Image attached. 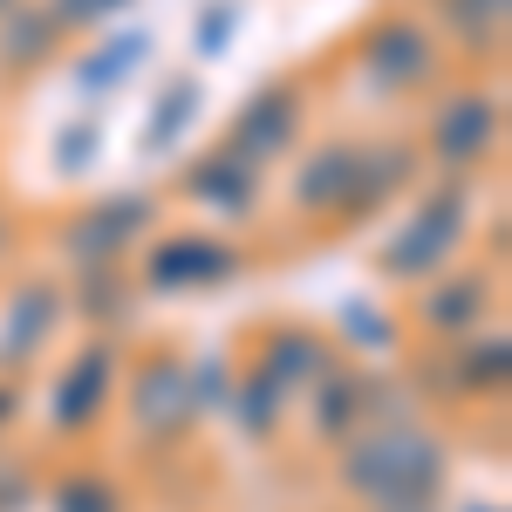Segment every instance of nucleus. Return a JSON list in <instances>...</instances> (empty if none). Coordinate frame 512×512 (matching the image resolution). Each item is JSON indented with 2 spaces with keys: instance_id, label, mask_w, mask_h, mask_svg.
<instances>
[{
  "instance_id": "1",
  "label": "nucleus",
  "mask_w": 512,
  "mask_h": 512,
  "mask_svg": "<svg viewBox=\"0 0 512 512\" xmlns=\"http://www.w3.org/2000/svg\"><path fill=\"white\" fill-rule=\"evenodd\" d=\"M335 492L355 512H444L451 499V437L431 417L362 424L335 451Z\"/></svg>"
},
{
  "instance_id": "2",
  "label": "nucleus",
  "mask_w": 512,
  "mask_h": 512,
  "mask_svg": "<svg viewBox=\"0 0 512 512\" xmlns=\"http://www.w3.org/2000/svg\"><path fill=\"white\" fill-rule=\"evenodd\" d=\"M478 212H485V178H444V171H431L417 192L396 205L390 233L369 246V274L383 287H396V294L424 287L431 274L458 267L472 253Z\"/></svg>"
},
{
  "instance_id": "3",
  "label": "nucleus",
  "mask_w": 512,
  "mask_h": 512,
  "mask_svg": "<svg viewBox=\"0 0 512 512\" xmlns=\"http://www.w3.org/2000/svg\"><path fill=\"white\" fill-rule=\"evenodd\" d=\"M335 62L349 69V82L369 96V103H424V96H437L444 82L458 76L451 55L437 48L431 21H424L410 0L369 7V14L349 28V41H342Z\"/></svg>"
},
{
  "instance_id": "4",
  "label": "nucleus",
  "mask_w": 512,
  "mask_h": 512,
  "mask_svg": "<svg viewBox=\"0 0 512 512\" xmlns=\"http://www.w3.org/2000/svg\"><path fill=\"white\" fill-rule=\"evenodd\" d=\"M506 82L499 76H451L437 96H424V117H417V151H424V171H444V178H485L506 158Z\"/></svg>"
},
{
  "instance_id": "5",
  "label": "nucleus",
  "mask_w": 512,
  "mask_h": 512,
  "mask_svg": "<svg viewBox=\"0 0 512 512\" xmlns=\"http://www.w3.org/2000/svg\"><path fill=\"white\" fill-rule=\"evenodd\" d=\"M246 274H253V246L219 226H158L130 260L137 301H198Z\"/></svg>"
},
{
  "instance_id": "6",
  "label": "nucleus",
  "mask_w": 512,
  "mask_h": 512,
  "mask_svg": "<svg viewBox=\"0 0 512 512\" xmlns=\"http://www.w3.org/2000/svg\"><path fill=\"white\" fill-rule=\"evenodd\" d=\"M123 335H82L62 349L55 376H48V403H41V424L48 444L62 451H89L96 437L117 424V396H123Z\"/></svg>"
},
{
  "instance_id": "7",
  "label": "nucleus",
  "mask_w": 512,
  "mask_h": 512,
  "mask_svg": "<svg viewBox=\"0 0 512 512\" xmlns=\"http://www.w3.org/2000/svg\"><path fill=\"white\" fill-rule=\"evenodd\" d=\"M117 417L130 424L137 451H178L185 437H198L192 417V349L185 342H144V349L123 355V396Z\"/></svg>"
},
{
  "instance_id": "8",
  "label": "nucleus",
  "mask_w": 512,
  "mask_h": 512,
  "mask_svg": "<svg viewBox=\"0 0 512 512\" xmlns=\"http://www.w3.org/2000/svg\"><path fill=\"white\" fill-rule=\"evenodd\" d=\"M171 198L151 185H123V192H89L55 219V260L76 267H130L137 246L164 226Z\"/></svg>"
},
{
  "instance_id": "9",
  "label": "nucleus",
  "mask_w": 512,
  "mask_h": 512,
  "mask_svg": "<svg viewBox=\"0 0 512 512\" xmlns=\"http://www.w3.org/2000/svg\"><path fill=\"white\" fill-rule=\"evenodd\" d=\"M315 103H321L315 69H280V76H267L260 89L239 96V110L226 117L219 144L233 158L260 164V171H280V164L315 137Z\"/></svg>"
},
{
  "instance_id": "10",
  "label": "nucleus",
  "mask_w": 512,
  "mask_h": 512,
  "mask_svg": "<svg viewBox=\"0 0 512 512\" xmlns=\"http://www.w3.org/2000/svg\"><path fill=\"white\" fill-rule=\"evenodd\" d=\"M499 294H506V267L458 260V267L431 274L424 287H410L396 315H403V335H410V342L451 349V342H465V335H478V328L499 321Z\"/></svg>"
},
{
  "instance_id": "11",
  "label": "nucleus",
  "mask_w": 512,
  "mask_h": 512,
  "mask_svg": "<svg viewBox=\"0 0 512 512\" xmlns=\"http://www.w3.org/2000/svg\"><path fill=\"white\" fill-rule=\"evenodd\" d=\"M362 144H369V130H355V123H335V130H315L294 158H287V219L301 226V233H335L342 226V205L355 192V164H362Z\"/></svg>"
},
{
  "instance_id": "12",
  "label": "nucleus",
  "mask_w": 512,
  "mask_h": 512,
  "mask_svg": "<svg viewBox=\"0 0 512 512\" xmlns=\"http://www.w3.org/2000/svg\"><path fill=\"white\" fill-rule=\"evenodd\" d=\"M69 287L62 274H14L0 287V376L28 383L69 342Z\"/></svg>"
},
{
  "instance_id": "13",
  "label": "nucleus",
  "mask_w": 512,
  "mask_h": 512,
  "mask_svg": "<svg viewBox=\"0 0 512 512\" xmlns=\"http://www.w3.org/2000/svg\"><path fill=\"white\" fill-rule=\"evenodd\" d=\"M417 403H451V410H478V403H506L512 396V335L506 321L478 328L451 349H431L410 376Z\"/></svg>"
},
{
  "instance_id": "14",
  "label": "nucleus",
  "mask_w": 512,
  "mask_h": 512,
  "mask_svg": "<svg viewBox=\"0 0 512 512\" xmlns=\"http://www.w3.org/2000/svg\"><path fill=\"white\" fill-rule=\"evenodd\" d=\"M171 198L205 212V226H219V233H246L267 212V198H274V171L233 158L226 144H205V151H192V158L178 164Z\"/></svg>"
},
{
  "instance_id": "15",
  "label": "nucleus",
  "mask_w": 512,
  "mask_h": 512,
  "mask_svg": "<svg viewBox=\"0 0 512 512\" xmlns=\"http://www.w3.org/2000/svg\"><path fill=\"white\" fill-rule=\"evenodd\" d=\"M424 178H431V171H424V151H417L410 130H369L362 164H355V192H349V205H342V226H335V233L383 226V219H390Z\"/></svg>"
},
{
  "instance_id": "16",
  "label": "nucleus",
  "mask_w": 512,
  "mask_h": 512,
  "mask_svg": "<svg viewBox=\"0 0 512 512\" xmlns=\"http://www.w3.org/2000/svg\"><path fill=\"white\" fill-rule=\"evenodd\" d=\"M424 21H431L437 48L451 55V69H499L512 41V0H410Z\"/></svg>"
},
{
  "instance_id": "17",
  "label": "nucleus",
  "mask_w": 512,
  "mask_h": 512,
  "mask_svg": "<svg viewBox=\"0 0 512 512\" xmlns=\"http://www.w3.org/2000/svg\"><path fill=\"white\" fill-rule=\"evenodd\" d=\"M246 355L274 376L280 390L301 403V390L315 383V376H328L335 362H342V342L321 328V321H301V315H267L253 335H246Z\"/></svg>"
},
{
  "instance_id": "18",
  "label": "nucleus",
  "mask_w": 512,
  "mask_h": 512,
  "mask_svg": "<svg viewBox=\"0 0 512 512\" xmlns=\"http://www.w3.org/2000/svg\"><path fill=\"white\" fill-rule=\"evenodd\" d=\"M69 48H76V41L62 35V21H55L41 0L14 7V14H0V89H21V82L48 76Z\"/></svg>"
},
{
  "instance_id": "19",
  "label": "nucleus",
  "mask_w": 512,
  "mask_h": 512,
  "mask_svg": "<svg viewBox=\"0 0 512 512\" xmlns=\"http://www.w3.org/2000/svg\"><path fill=\"white\" fill-rule=\"evenodd\" d=\"M301 417H308V437H315L321 451H342L362 424H369V403H362V362H335L328 376H315L308 390H301V403H294Z\"/></svg>"
},
{
  "instance_id": "20",
  "label": "nucleus",
  "mask_w": 512,
  "mask_h": 512,
  "mask_svg": "<svg viewBox=\"0 0 512 512\" xmlns=\"http://www.w3.org/2000/svg\"><path fill=\"white\" fill-rule=\"evenodd\" d=\"M226 417H233V431L253 444V451H267V444H280L287 437V424H294V396L280 390L274 376L253 362V355H239L233 369V396H226Z\"/></svg>"
},
{
  "instance_id": "21",
  "label": "nucleus",
  "mask_w": 512,
  "mask_h": 512,
  "mask_svg": "<svg viewBox=\"0 0 512 512\" xmlns=\"http://www.w3.org/2000/svg\"><path fill=\"white\" fill-rule=\"evenodd\" d=\"M62 287H69V321L82 335H123L137 315L130 267H76V274H62Z\"/></svg>"
},
{
  "instance_id": "22",
  "label": "nucleus",
  "mask_w": 512,
  "mask_h": 512,
  "mask_svg": "<svg viewBox=\"0 0 512 512\" xmlns=\"http://www.w3.org/2000/svg\"><path fill=\"white\" fill-rule=\"evenodd\" d=\"M35 512H137L130 485L96 458H62L55 472L41 478V506Z\"/></svg>"
},
{
  "instance_id": "23",
  "label": "nucleus",
  "mask_w": 512,
  "mask_h": 512,
  "mask_svg": "<svg viewBox=\"0 0 512 512\" xmlns=\"http://www.w3.org/2000/svg\"><path fill=\"white\" fill-rule=\"evenodd\" d=\"M335 342H342V355H396V349H410V335H403V315L396 308H369L362 294H355L349 308L335 315V328H328Z\"/></svg>"
},
{
  "instance_id": "24",
  "label": "nucleus",
  "mask_w": 512,
  "mask_h": 512,
  "mask_svg": "<svg viewBox=\"0 0 512 512\" xmlns=\"http://www.w3.org/2000/svg\"><path fill=\"white\" fill-rule=\"evenodd\" d=\"M198 110H205L198 76H164L158 96H151V117H144V151H171V144L198 123Z\"/></svg>"
},
{
  "instance_id": "25",
  "label": "nucleus",
  "mask_w": 512,
  "mask_h": 512,
  "mask_svg": "<svg viewBox=\"0 0 512 512\" xmlns=\"http://www.w3.org/2000/svg\"><path fill=\"white\" fill-rule=\"evenodd\" d=\"M151 55V35H137V28H110V35L96 41L89 55H76V82L96 96V89H123L130 69Z\"/></svg>"
},
{
  "instance_id": "26",
  "label": "nucleus",
  "mask_w": 512,
  "mask_h": 512,
  "mask_svg": "<svg viewBox=\"0 0 512 512\" xmlns=\"http://www.w3.org/2000/svg\"><path fill=\"white\" fill-rule=\"evenodd\" d=\"M233 369H239V349L192 355V417H198V431H205L212 417H226V396H233Z\"/></svg>"
},
{
  "instance_id": "27",
  "label": "nucleus",
  "mask_w": 512,
  "mask_h": 512,
  "mask_svg": "<svg viewBox=\"0 0 512 512\" xmlns=\"http://www.w3.org/2000/svg\"><path fill=\"white\" fill-rule=\"evenodd\" d=\"M103 158V123L96 117H76L55 130V151H48V164H55V178H89V164Z\"/></svg>"
},
{
  "instance_id": "28",
  "label": "nucleus",
  "mask_w": 512,
  "mask_h": 512,
  "mask_svg": "<svg viewBox=\"0 0 512 512\" xmlns=\"http://www.w3.org/2000/svg\"><path fill=\"white\" fill-rule=\"evenodd\" d=\"M41 7L62 21V35H69V41H82V35H110L137 0H41Z\"/></svg>"
},
{
  "instance_id": "29",
  "label": "nucleus",
  "mask_w": 512,
  "mask_h": 512,
  "mask_svg": "<svg viewBox=\"0 0 512 512\" xmlns=\"http://www.w3.org/2000/svg\"><path fill=\"white\" fill-rule=\"evenodd\" d=\"M41 458L28 451H0V512H35L41 506Z\"/></svg>"
},
{
  "instance_id": "30",
  "label": "nucleus",
  "mask_w": 512,
  "mask_h": 512,
  "mask_svg": "<svg viewBox=\"0 0 512 512\" xmlns=\"http://www.w3.org/2000/svg\"><path fill=\"white\" fill-rule=\"evenodd\" d=\"M233 21H239L233 0H205V7H198V28H192L198 55H226V48H233Z\"/></svg>"
},
{
  "instance_id": "31",
  "label": "nucleus",
  "mask_w": 512,
  "mask_h": 512,
  "mask_svg": "<svg viewBox=\"0 0 512 512\" xmlns=\"http://www.w3.org/2000/svg\"><path fill=\"white\" fill-rule=\"evenodd\" d=\"M21 417H28V383L0 376V451H7V437L21 431Z\"/></svg>"
},
{
  "instance_id": "32",
  "label": "nucleus",
  "mask_w": 512,
  "mask_h": 512,
  "mask_svg": "<svg viewBox=\"0 0 512 512\" xmlns=\"http://www.w3.org/2000/svg\"><path fill=\"white\" fill-rule=\"evenodd\" d=\"M14 246H21V212H14V205L0 198V267L14 260Z\"/></svg>"
},
{
  "instance_id": "33",
  "label": "nucleus",
  "mask_w": 512,
  "mask_h": 512,
  "mask_svg": "<svg viewBox=\"0 0 512 512\" xmlns=\"http://www.w3.org/2000/svg\"><path fill=\"white\" fill-rule=\"evenodd\" d=\"M465 512H506V506H499V499H492V506H485V499H478V506H465Z\"/></svg>"
},
{
  "instance_id": "34",
  "label": "nucleus",
  "mask_w": 512,
  "mask_h": 512,
  "mask_svg": "<svg viewBox=\"0 0 512 512\" xmlns=\"http://www.w3.org/2000/svg\"><path fill=\"white\" fill-rule=\"evenodd\" d=\"M14 7H28V0H0V14H14Z\"/></svg>"
},
{
  "instance_id": "35",
  "label": "nucleus",
  "mask_w": 512,
  "mask_h": 512,
  "mask_svg": "<svg viewBox=\"0 0 512 512\" xmlns=\"http://www.w3.org/2000/svg\"><path fill=\"white\" fill-rule=\"evenodd\" d=\"M335 512H355V506H335Z\"/></svg>"
}]
</instances>
